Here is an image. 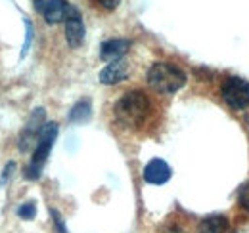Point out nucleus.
<instances>
[{
  "instance_id": "nucleus-13",
  "label": "nucleus",
  "mask_w": 249,
  "mask_h": 233,
  "mask_svg": "<svg viewBox=\"0 0 249 233\" xmlns=\"http://www.w3.org/2000/svg\"><path fill=\"white\" fill-rule=\"evenodd\" d=\"M35 214H36V204L33 201H27V203H23L18 208V216H21L23 220H33Z\"/></svg>"
},
{
  "instance_id": "nucleus-6",
  "label": "nucleus",
  "mask_w": 249,
  "mask_h": 233,
  "mask_svg": "<svg viewBox=\"0 0 249 233\" xmlns=\"http://www.w3.org/2000/svg\"><path fill=\"white\" fill-rule=\"evenodd\" d=\"M73 10H75V6H71L65 0H46L44 8H42V16H44L46 23L54 25V23L65 21L73 14Z\"/></svg>"
},
{
  "instance_id": "nucleus-5",
  "label": "nucleus",
  "mask_w": 249,
  "mask_h": 233,
  "mask_svg": "<svg viewBox=\"0 0 249 233\" xmlns=\"http://www.w3.org/2000/svg\"><path fill=\"white\" fill-rule=\"evenodd\" d=\"M44 115L46 113H44L42 107H36L31 113L25 128H23V132H21V136H19V149L21 151H27L33 142L38 140V134H40V130L44 126Z\"/></svg>"
},
{
  "instance_id": "nucleus-12",
  "label": "nucleus",
  "mask_w": 249,
  "mask_h": 233,
  "mask_svg": "<svg viewBox=\"0 0 249 233\" xmlns=\"http://www.w3.org/2000/svg\"><path fill=\"white\" fill-rule=\"evenodd\" d=\"M90 115H92L90 100H81V101H77V103L71 107V111H69V120L81 124V122H87V120L90 118Z\"/></svg>"
},
{
  "instance_id": "nucleus-3",
  "label": "nucleus",
  "mask_w": 249,
  "mask_h": 233,
  "mask_svg": "<svg viewBox=\"0 0 249 233\" xmlns=\"http://www.w3.org/2000/svg\"><path fill=\"white\" fill-rule=\"evenodd\" d=\"M58 138V124L56 122H46L38 134V140H36V147H35V153H33L31 163L27 165L25 168V178L29 180H38L42 174V168H44V163L50 155V149L54 146Z\"/></svg>"
},
{
  "instance_id": "nucleus-11",
  "label": "nucleus",
  "mask_w": 249,
  "mask_h": 233,
  "mask_svg": "<svg viewBox=\"0 0 249 233\" xmlns=\"http://www.w3.org/2000/svg\"><path fill=\"white\" fill-rule=\"evenodd\" d=\"M226 230H228V218L224 214L205 216L197 226V233H226Z\"/></svg>"
},
{
  "instance_id": "nucleus-4",
  "label": "nucleus",
  "mask_w": 249,
  "mask_h": 233,
  "mask_svg": "<svg viewBox=\"0 0 249 233\" xmlns=\"http://www.w3.org/2000/svg\"><path fill=\"white\" fill-rule=\"evenodd\" d=\"M222 100L232 109L249 107V83L242 77H228L222 83Z\"/></svg>"
},
{
  "instance_id": "nucleus-18",
  "label": "nucleus",
  "mask_w": 249,
  "mask_h": 233,
  "mask_svg": "<svg viewBox=\"0 0 249 233\" xmlns=\"http://www.w3.org/2000/svg\"><path fill=\"white\" fill-rule=\"evenodd\" d=\"M100 2H102V4H104L107 10H113V8L119 4V0H100Z\"/></svg>"
},
{
  "instance_id": "nucleus-15",
  "label": "nucleus",
  "mask_w": 249,
  "mask_h": 233,
  "mask_svg": "<svg viewBox=\"0 0 249 233\" xmlns=\"http://www.w3.org/2000/svg\"><path fill=\"white\" fill-rule=\"evenodd\" d=\"M25 29H27V34H25V44H23V50H21V58H25V54H27V50H29V46H31V38H33V25L27 17H25Z\"/></svg>"
},
{
  "instance_id": "nucleus-7",
  "label": "nucleus",
  "mask_w": 249,
  "mask_h": 233,
  "mask_svg": "<svg viewBox=\"0 0 249 233\" xmlns=\"http://www.w3.org/2000/svg\"><path fill=\"white\" fill-rule=\"evenodd\" d=\"M65 40L71 48H79L85 40V23H83V17L77 8L65 19Z\"/></svg>"
},
{
  "instance_id": "nucleus-14",
  "label": "nucleus",
  "mask_w": 249,
  "mask_h": 233,
  "mask_svg": "<svg viewBox=\"0 0 249 233\" xmlns=\"http://www.w3.org/2000/svg\"><path fill=\"white\" fill-rule=\"evenodd\" d=\"M238 203H240L242 208L249 210V182H246V183L240 187V191H238Z\"/></svg>"
},
{
  "instance_id": "nucleus-17",
  "label": "nucleus",
  "mask_w": 249,
  "mask_h": 233,
  "mask_svg": "<svg viewBox=\"0 0 249 233\" xmlns=\"http://www.w3.org/2000/svg\"><path fill=\"white\" fill-rule=\"evenodd\" d=\"M14 170H16V163H14V161H10V163L6 165V168H4V172H2V178H0V183H2V185L10 180V176H12Z\"/></svg>"
},
{
  "instance_id": "nucleus-2",
  "label": "nucleus",
  "mask_w": 249,
  "mask_h": 233,
  "mask_svg": "<svg viewBox=\"0 0 249 233\" xmlns=\"http://www.w3.org/2000/svg\"><path fill=\"white\" fill-rule=\"evenodd\" d=\"M148 84L159 94H175L186 84V73L175 63L157 61L148 69Z\"/></svg>"
},
{
  "instance_id": "nucleus-10",
  "label": "nucleus",
  "mask_w": 249,
  "mask_h": 233,
  "mask_svg": "<svg viewBox=\"0 0 249 233\" xmlns=\"http://www.w3.org/2000/svg\"><path fill=\"white\" fill-rule=\"evenodd\" d=\"M128 48H130V40H126V38H109V40H106V42H102V46H100V58L104 59V61H117V59H121L128 52Z\"/></svg>"
},
{
  "instance_id": "nucleus-16",
  "label": "nucleus",
  "mask_w": 249,
  "mask_h": 233,
  "mask_svg": "<svg viewBox=\"0 0 249 233\" xmlns=\"http://www.w3.org/2000/svg\"><path fill=\"white\" fill-rule=\"evenodd\" d=\"M50 216H52V220H54V226L58 228V233H67V230H65V226H63V218L62 214L58 212V210H50Z\"/></svg>"
},
{
  "instance_id": "nucleus-19",
  "label": "nucleus",
  "mask_w": 249,
  "mask_h": 233,
  "mask_svg": "<svg viewBox=\"0 0 249 233\" xmlns=\"http://www.w3.org/2000/svg\"><path fill=\"white\" fill-rule=\"evenodd\" d=\"M44 2H46V0H35V8H36L38 12H42V8H44Z\"/></svg>"
},
{
  "instance_id": "nucleus-8",
  "label": "nucleus",
  "mask_w": 249,
  "mask_h": 233,
  "mask_svg": "<svg viewBox=\"0 0 249 233\" xmlns=\"http://www.w3.org/2000/svg\"><path fill=\"white\" fill-rule=\"evenodd\" d=\"M128 71H130V67H128V61L126 59L121 58L117 59V61H111V63H107L100 71V83L102 84H107V86L117 84V83H121V81H124L128 77Z\"/></svg>"
},
{
  "instance_id": "nucleus-1",
  "label": "nucleus",
  "mask_w": 249,
  "mask_h": 233,
  "mask_svg": "<svg viewBox=\"0 0 249 233\" xmlns=\"http://www.w3.org/2000/svg\"><path fill=\"white\" fill-rule=\"evenodd\" d=\"M113 115L123 128H140L150 115V100L144 92L130 90L115 101Z\"/></svg>"
},
{
  "instance_id": "nucleus-9",
  "label": "nucleus",
  "mask_w": 249,
  "mask_h": 233,
  "mask_svg": "<svg viewBox=\"0 0 249 233\" xmlns=\"http://www.w3.org/2000/svg\"><path fill=\"white\" fill-rule=\"evenodd\" d=\"M171 166L163 159H152L144 168V180L152 185H163L171 180Z\"/></svg>"
}]
</instances>
